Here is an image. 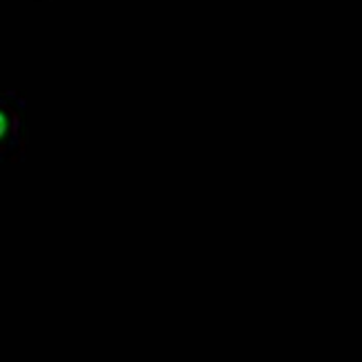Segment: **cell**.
<instances>
[{"label": "cell", "instance_id": "cell-1", "mask_svg": "<svg viewBox=\"0 0 362 362\" xmlns=\"http://www.w3.org/2000/svg\"><path fill=\"white\" fill-rule=\"evenodd\" d=\"M7 134V116L0 112V138Z\"/></svg>", "mask_w": 362, "mask_h": 362}]
</instances>
